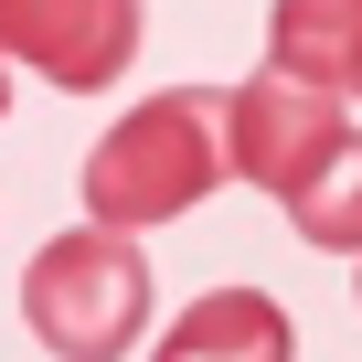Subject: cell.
Returning a JSON list of instances; mask_svg holds the SVG:
<instances>
[{"instance_id":"7","label":"cell","mask_w":362,"mask_h":362,"mask_svg":"<svg viewBox=\"0 0 362 362\" xmlns=\"http://www.w3.org/2000/svg\"><path fill=\"white\" fill-rule=\"evenodd\" d=\"M288 224H298L309 245H330V256H362V139H351V128L330 139V160L288 192Z\"/></svg>"},{"instance_id":"4","label":"cell","mask_w":362,"mask_h":362,"mask_svg":"<svg viewBox=\"0 0 362 362\" xmlns=\"http://www.w3.org/2000/svg\"><path fill=\"white\" fill-rule=\"evenodd\" d=\"M139 54V0H0V64H33L64 96L117 86Z\"/></svg>"},{"instance_id":"2","label":"cell","mask_w":362,"mask_h":362,"mask_svg":"<svg viewBox=\"0 0 362 362\" xmlns=\"http://www.w3.org/2000/svg\"><path fill=\"white\" fill-rule=\"evenodd\" d=\"M22 320L43 351L64 362H117L149 320V256L107 224H64L33 267H22Z\"/></svg>"},{"instance_id":"8","label":"cell","mask_w":362,"mask_h":362,"mask_svg":"<svg viewBox=\"0 0 362 362\" xmlns=\"http://www.w3.org/2000/svg\"><path fill=\"white\" fill-rule=\"evenodd\" d=\"M0 107H11V64H0Z\"/></svg>"},{"instance_id":"9","label":"cell","mask_w":362,"mask_h":362,"mask_svg":"<svg viewBox=\"0 0 362 362\" xmlns=\"http://www.w3.org/2000/svg\"><path fill=\"white\" fill-rule=\"evenodd\" d=\"M351 96H362V86H351Z\"/></svg>"},{"instance_id":"1","label":"cell","mask_w":362,"mask_h":362,"mask_svg":"<svg viewBox=\"0 0 362 362\" xmlns=\"http://www.w3.org/2000/svg\"><path fill=\"white\" fill-rule=\"evenodd\" d=\"M224 181V86H170L149 107H128L96 160H86V214L107 235H149L170 214H192Z\"/></svg>"},{"instance_id":"6","label":"cell","mask_w":362,"mask_h":362,"mask_svg":"<svg viewBox=\"0 0 362 362\" xmlns=\"http://www.w3.org/2000/svg\"><path fill=\"white\" fill-rule=\"evenodd\" d=\"M267 64L298 86L351 96L362 86V0H277L267 11Z\"/></svg>"},{"instance_id":"5","label":"cell","mask_w":362,"mask_h":362,"mask_svg":"<svg viewBox=\"0 0 362 362\" xmlns=\"http://www.w3.org/2000/svg\"><path fill=\"white\" fill-rule=\"evenodd\" d=\"M149 362H298V341H288V309L267 288H203L160 330Z\"/></svg>"},{"instance_id":"3","label":"cell","mask_w":362,"mask_h":362,"mask_svg":"<svg viewBox=\"0 0 362 362\" xmlns=\"http://www.w3.org/2000/svg\"><path fill=\"white\" fill-rule=\"evenodd\" d=\"M330 139H341V96L330 86H298V75H245V86H224V181H256V192H298V181L330 160Z\"/></svg>"}]
</instances>
